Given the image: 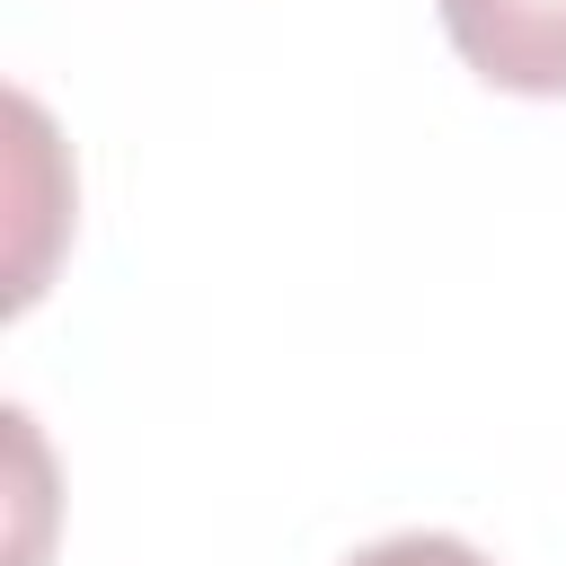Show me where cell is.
<instances>
[{"label": "cell", "instance_id": "obj_1", "mask_svg": "<svg viewBox=\"0 0 566 566\" xmlns=\"http://www.w3.org/2000/svg\"><path fill=\"white\" fill-rule=\"evenodd\" d=\"M451 53L513 97H566V0H433Z\"/></svg>", "mask_w": 566, "mask_h": 566}, {"label": "cell", "instance_id": "obj_2", "mask_svg": "<svg viewBox=\"0 0 566 566\" xmlns=\"http://www.w3.org/2000/svg\"><path fill=\"white\" fill-rule=\"evenodd\" d=\"M345 566H486L469 539H451V531H398V539H371V548H354Z\"/></svg>", "mask_w": 566, "mask_h": 566}]
</instances>
